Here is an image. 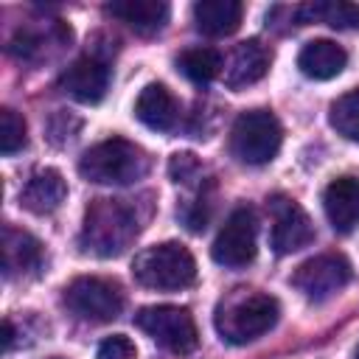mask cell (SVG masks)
Instances as JSON below:
<instances>
[{"mask_svg":"<svg viewBox=\"0 0 359 359\" xmlns=\"http://www.w3.org/2000/svg\"><path fill=\"white\" fill-rule=\"evenodd\" d=\"M283 143L280 121L272 109H247L230 129V151L244 165H266Z\"/></svg>","mask_w":359,"mask_h":359,"instance_id":"5","label":"cell"},{"mask_svg":"<svg viewBox=\"0 0 359 359\" xmlns=\"http://www.w3.org/2000/svg\"><path fill=\"white\" fill-rule=\"evenodd\" d=\"M180 73L194 84H210L222 73V53L216 48H188L177 56Z\"/></svg>","mask_w":359,"mask_h":359,"instance_id":"21","label":"cell"},{"mask_svg":"<svg viewBox=\"0 0 359 359\" xmlns=\"http://www.w3.org/2000/svg\"><path fill=\"white\" fill-rule=\"evenodd\" d=\"M353 266L345 255L339 252H323L314 255L309 261H303L294 272H292V286L311 303H323L328 297H334L339 289H345L351 283Z\"/></svg>","mask_w":359,"mask_h":359,"instance_id":"9","label":"cell"},{"mask_svg":"<svg viewBox=\"0 0 359 359\" xmlns=\"http://www.w3.org/2000/svg\"><path fill=\"white\" fill-rule=\"evenodd\" d=\"M140 233L137 210L123 199H93L84 210L79 244L98 258L121 255Z\"/></svg>","mask_w":359,"mask_h":359,"instance_id":"1","label":"cell"},{"mask_svg":"<svg viewBox=\"0 0 359 359\" xmlns=\"http://www.w3.org/2000/svg\"><path fill=\"white\" fill-rule=\"evenodd\" d=\"M244 6L238 0H199L194 3V25L205 36H230L241 25Z\"/></svg>","mask_w":359,"mask_h":359,"instance_id":"18","label":"cell"},{"mask_svg":"<svg viewBox=\"0 0 359 359\" xmlns=\"http://www.w3.org/2000/svg\"><path fill=\"white\" fill-rule=\"evenodd\" d=\"M258 252V219L255 210L250 205H238L236 210H230V216L224 219L222 230L213 238L210 255L219 266L227 269H241L247 264H252Z\"/></svg>","mask_w":359,"mask_h":359,"instance_id":"8","label":"cell"},{"mask_svg":"<svg viewBox=\"0 0 359 359\" xmlns=\"http://www.w3.org/2000/svg\"><path fill=\"white\" fill-rule=\"evenodd\" d=\"M272 208V250L278 255H289L297 252L303 247H309L314 241V224L309 219V213L289 196H275L269 202Z\"/></svg>","mask_w":359,"mask_h":359,"instance_id":"10","label":"cell"},{"mask_svg":"<svg viewBox=\"0 0 359 359\" xmlns=\"http://www.w3.org/2000/svg\"><path fill=\"white\" fill-rule=\"evenodd\" d=\"M132 275L140 286L154 292H180L194 286L196 261L180 241H163L140 250L132 261Z\"/></svg>","mask_w":359,"mask_h":359,"instance_id":"4","label":"cell"},{"mask_svg":"<svg viewBox=\"0 0 359 359\" xmlns=\"http://www.w3.org/2000/svg\"><path fill=\"white\" fill-rule=\"evenodd\" d=\"M278 317H280V303L272 294L238 289L227 300H222V306L216 309L213 325L224 342L247 345L264 337L266 331H272Z\"/></svg>","mask_w":359,"mask_h":359,"instance_id":"2","label":"cell"},{"mask_svg":"<svg viewBox=\"0 0 359 359\" xmlns=\"http://www.w3.org/2000/svg\"><path fill=\"white\" fill-rule=\"evenodd\" d=\"M65 306L87 323H109L123 311V292L109 278L81 275L65 286Z\"/></svg>","mask_w":359,"mask_h":359,"instance_id":"7","label":"cell"},{"mask_svg":"<svg viewBox=\"0 0 359 359\" xmlns=\"http://www.w3.org/2000/svg\"><path fill=\"white\" fill-rule=\"evenodd\" d=\"M135 115L143 126H149L154 132H168L177 126L180 107L165 84H146L135 101Z\"/></svg>","mask_w":359,"mask_h":359,"instance_id":"16","label":"cell"},{"mask_svg":"<svg viewBox=\"0 0 359 359\" xmlns=\"http://www.w3.org/2000/svg\"><path fill=\"white\" fill-rule=\"evenodd\" d=\"M323 210L337 233H351L359 224V177H337L323 191Z\"/></svg>","mask_w":359,"mask_h":359,"instance_id":"12","label":"cell"},{"mask_svg":"<svg viewBox=\"0 0 359 359\" xmlns=\"http://www.w3.org/2000/svg\"><path fill=\"white\" fill-rule=\"evenodd\" d=\"M168 174L174 182H191L199 174V160L194 154H174L168 160Z\"/></svg>","mask_w":359,"mask_h":359,"instance_id":"25","label":"cell"},{"mask_svg":"<svg viewBox=\"0 0 359 359\" xmlns=\"http://www.w3.org/2000/svg\"><path fill=\"white\" fill-rule=\"evenodd\" d=\"M135 356H137V348L126 334L107 337L95 351V359H135Z\"/></svg>","mask_w":359,"mask_h":359,"instance_id":"24","label":"cell"},{"mask_svg":"<svg viewBox=\"0 0 359 359\" xmlns=\"http://www.w3.org/2000/svg\"><path fill=\"white\" fill-rule=\"evenodd\" d=\"M294 22L309 25V22H325L337 31L359 28V6L356 3H342V0H320V3H303L294 6Z\"/></svg>","mask_w":359,"mask_h":359,"instance_id":"20","label":"cell"},{"mask_svg":"<svg viewBox=\"0 0 359 359\" xmlns=\"http://www.w3.org/2000/svg\"><path fill=\"white\" fill-rule=\"evenodd\" d=\"M25 132H28L25 118L20 112H14L11 107H3L0 109V154H6V157L17 154L28 143Z\"/></svg>","mask_w":359,"mask_h":359,"instance_id":"23","label":"cell"},{"mask_svg":"<svg viewBox=\"0 0 359 359\" xmlns=\"http://www.w3.org/2000/svg\"><path fill=\"white\" fill-rule=\"evenodd\" d=\"M269 48L261 45V39H244L233 48L227 65H224V84L230 90H244L255 81H261L269 70Z\"/></svg>","mask_w":359,"mask_h":359,"instance_id":"13","label":"cell"},{"mask_svg":"<svg viewBox=\"0 0 359 359\" xmlns=\"http://www.w3.org/2000/svg\"><path fill=\"white\" fill-rule=\"evenodd\" d=\"M11 342H14V325H11V320H3V348L8 351Z\"/></svg>","mask_w":359,"mask_h":359,"instance_id":"26","label":"cell"},{"mask_svg":"<svg viewBox=\"0 0 359 359\" xmlns=\"http://www.w3.org/2000/svg\"><path fill=\"white\" fill-rule=\"evenodd\" d=\"M107 11L140 36L160 34L171 17V6L165 0H115L107 6Z\"/></svg>","mask_w":359,"mask_h":359,"instance_id":"15","label":"cell"},{"mask_svg":"<svg viewBox=\"0 0 359 359\" xmlns=\"http://www.w3.org/2000/svg\"><path fill=\"white\" fill-rule=\"evenodd\" d=\"M59 87L81 104H98L109 90V67L98 56H81L62 70Z\"/></svg>","mask_w":359,"mask_h":359,"instance_id":"11","label":"cell"},{"mask_svg":"<svg viewBox=\"0 0 359 359\" xmlns=\"http://www.w3.org/2000/svg\"><path fill=\"white\" fill-rule=\"evenodd\" d=\"M151 168V157L126 137H107L79 157V174L95 185H132Z\"/></svg>","mask_w":359,"mask_h":359,"instance_id":"3","label":"cell"},{"mask_svg":"<svg viewBox=\"0 0 359 359\" xmlns=\"http://www.w3.org/2000/svg\"><path fill=\"white\" fill-rule=\"evenodd\" d=\"M353 359H359V345H356V351H353Z\"/></svg>","mask_w":359,"mask_h":359,"instance_id":"27","label":"cell"},{"mask_svg":"<svg viewBox=\"0 0 359 359\" xmlns=\"http://www.w3.org/2000/svg\"><path fill=\"white\" fill-rule=\"evenodd\" d=\"M135 325L171 353H191L199 345L194 314L182 306H146L135 314Z\"/></svg>","mask_w":359,"mask_h":359,"instance_id":"6","label":"cell"},{"mask_svg":"<svg viewBox=\"0 0 359 359\" xmlns=\"http://www.w3.org/2000/svg\"><path fill=\"white\" fill-rule=\"evenodd\" d=\"M42 264V244L17 227L3 230V275L11 278L17 272H34Z\"/></svg>","mask_w":359,"mask_h":359,"instance_id":"19","label":"cell"},{"mask_svg":"<svg viewBox=\"0 0 359 359\" xmlns=\"http://www.w3.org/2000/svg\"><path fill=\"white\" fill-rule=\"evenodd\" d=\"M345 65H348V53L334 39H311L297 53L300 73L309 76V79H317V81L339 76L345 70Z\"/></svg>","mask_w":359,"mask_h":359,"instance_id":"17","label":"cell"},{"mask_svg":"<svg viewBox=\"0 0 359 359\" xmlns=\"http://www.w3.org/2000/svg\"><path fill=\"white\" fill-rule=\"evenodd\" d=\"M65 199H67V182H65L62 171H56V168H50V165L36 168V171L25 180V185H22V191H20L22 208L31 210V213H36V216L53 213Z\"/></svg>","mask_w":359,"mask_h":359,"instance_id":"14","label":"cell"},{"mask_svg":"<svg viewBox=\"0 0 359 359\" xmlns=\"http://www.w3.org/2000/svg\"><path fill=\"white\" fill-rule=\"evenodd\" d=\"M328 121L337 129V135H342L345 140H359V87L348 90L331 104Z\"/></svg>","mask_w":359,"mask_h":359,"instance_id":"22","label":"cell"}]
</instances>
